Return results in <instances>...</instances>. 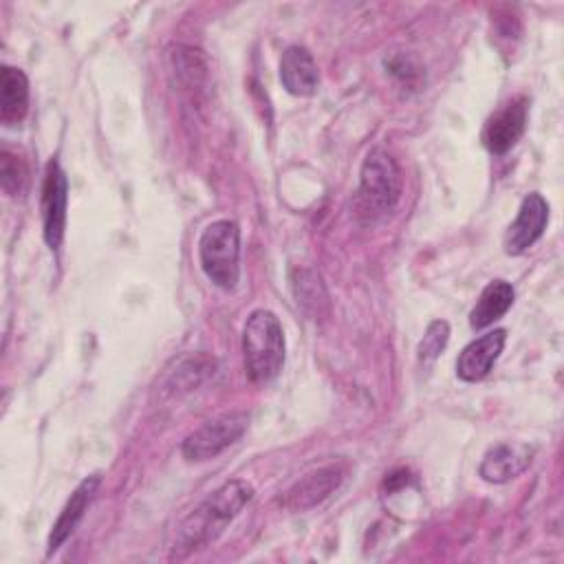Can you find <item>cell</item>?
<instances>
[{
    "label": "cell",
    "instance_id": "cell-3",
    "mask_svg": "<svg viewBox=\"0 0 564 564\" xmlns=\"http://www.w3.org/2000/svg\"><path fill=\"white\" fill-rule=\"evenodd\" d=\"M198 258L207 280L231 291L240 280V227L229 218L209 223L198 240Z\"/></svg>",
    "mask_w": 564,
    "mask_h": 564
},
{
    "label": "cell",
    "instance_id": "cell-6",
    "mask_svg": "<svg viewBox=\"0 0 564 564\" xmlns=\"http://www.w3.org/2000/svg\"><path fill=\"white\" fill-rule=\"evenodd\" d=\"M68 209V178L62 165L51 159L46 163L42 183V234L46 245L55 251L64 240Z\"/></svg>",
    "mask_w": 564,
    "mask_h": 564
},
{
    "label": "cell",
    "instance_id": "cell-13",
    "mask_svg": "<svg viewBox=\"0 0 564 564\" xmlns=\"http://www.w3.org/2000/svg\"><path fill=\"white\" fill-rule=\"evenodd\" d=\"M99 482H101V478L95 474V476L84 478V480L75 487V491L70 494V498L66 500L64 509L59 511L57 520L53 522V529H51V533H48L46 555H53V553L68 540V535L75 531V527H77L79 520L84 518V513H86L90 500L95 498Z\"/></svg>",
    "mask_w": 564,
    "mask_h": 564
},
{
    "label": "cell",
    "instance_id": "cell-15",
    "mask_svg": "<svg viewBox=\"0 0 564 564\" xmlns=\"http://www.w3.org/2000/svg\"><path fill=\"white\" fill-rule=\"evenodd\" d=\"M516 291L507 280H491L478 295L471 313H469V326L474 330L491 326L496 319H500L513 304Z\"/></svg>",
    "mask_w": 564,
    "mask_h": 564
},
{
    "label": "cell",
    "instance_id": "cell-14",
    "mask_svg": "<svg viewBox=\"0 0 564 564\" xmlns=\"http://www.w3.org/2000/svg\"><path fill=\"white\" fill-rule=\"evenodd\" d=\"M29 110V79L15 66H2L0 73V121L15 126Z\"/></svg>",
    "mask_w": 564,
    "mask_h": 564
},
{
    "label": "cell",
    "instance_id": "cell-8",
    "mask_svg": "<svg viewBox=\"0 0 564 564\" xmlns=\"http://www.w3.org/2000/svg\"><path fill=\"white\" fill-rule=\"evenodd\" d=\"M529 117V101L524 97H516L507 101L500 110H496L485 128H482V143L491 154L509 152L518 139L524 134Z\"/></svg>",
    "mask_w": 564,
    "mask_h": 564
},
{
    "label": "cell",
    "instance_id": "cell-19",
    "mask_svg": "<svg viewBox=\"0 0 564 564\" xmlns=\"http://www.w3.org/2000/svg\"><path fill=\"white\" fill-rule=\"evenodd\" d=\"M26 178H29V170H26L24 161L15 152H11L9 148H2V152H0V183H2V189L9 196H18L24 189Z\"/></svg>",
    "mask_w": 564,
    "mask_h": 564
},
{
    "label": "cell",
    "instance_id": "cell-1",
    "mask_svg": "<svg viewBox=\"0 0 564 564\" xmlns=\"http://www.w3.org/2000/svg\"><path fill=\"white\" fill-rule=\"evenodd\" d=\"M251 498L253 487L247 480L234 478L223 482L178 524L172 544V557H185L216 540L220 531L245 509V505H249Z\"/></svg>",
    "mask_w": 564,
    "mask_h": 564
},
{
    "label": "cell",
    "instance_id": "cell-17",
    "mask_svg": "<svg viewBox=\"0 0 564 564\" xmlns=\"http://www.w3.org/2000/svg\"><path fill=\"white\" fill-rule=\"evenodd\" d=\"M447 341H449V324L445 319L430 322L419 341V348H416L419 364H423V366L434 364L441 357V352L445 350Z\"/></svg>",
    "mask_w": 564,
    "mask_h": 564
},
{
    "label": "cell",
    "instance_id": "cell-7",
    "mask_svg": "<svg viewBox=\"0 0 564 564\" xmlns=\"http://www.w3.org/2000/svg\"><path fill=\"white\" fill-rule=\"evenodd\" d=\"M549 225V203L542 194L533 192L522 198L516 218L505 231L502 247L509 256H520L533 247Z\"/></svg>",
    "mask_w": 564,
    "mask_h": 564
},
{
    "label": "cell",
    "instance_id": "cell-16",
    "mask_svg": "<svg viewBox=\"0 0 564 564\" xmlns=\"http://www.w3.org/2000/svg\"><path fill=\"white\" fill-rule=\"evenodd\" d=\"M291 289L293 297L297 302V308H302L311 319H317L326 315L328 311V293L324 289V282L317 271L302 267L291 273Z\"/></svg>",
    "mask_w": 564,
    "mask_h": 564
},
{
    "label": "cell",
    "instance_id": "cell-2",
    "mask_svg": "<svg viewBox=\"0 0 564 564\" xmlns=\"http://www.w3.org/2000/svg\"><path fill=\"white\" fill-rule=\"evenodd\" d=\"M284 330L278 315L269 308L249 313L242 326V357L247 377L253 383L273 381L284 366Z\"/></svg>",
    "mask_w": 564,
    "mask_h": 564
},
{
    "label": "cell",
    "instance_id": "cell-10",
    "mask_svg": "<svg viewBox=\"0 0 564 564\" xmlns=\"http://www.w3.org/2000/svg\"><path fill=\"white\" fill-rule=\"evenodd\" d=\"M505 341H507L505 328H494V330L476 337L474 341H469L456 359L458 379H463L467 383H476V381L485 379L489 375L491 366L498 361V357L505 348Z\"/></svg>",
    "mask_w": 564,
    "mask_h": 564
},
{
    "label": "cell",
    "instance_id": "cell-18",
    "mask_svg": "<svg viewBox=\"0 0 564 564\" xmlns=\"http://www.w3.org/2000/svg\"><path fill=\"white\" fill-rule=\"evenodd\" d=\"M172 64L178 77L192 86H198L207 75L205 55L192 46H176V51L172 53Z\"/></svg>",
    "mask_w": 564,
    "mask_h": 564
},
{
    "label": "cell",
    "instance_id": "cell-11",
    "mask_svg": "<svg viewBox=\"0 0 564 564\" xmlns=\"http://www.w3.org/2000/svg\"><path fill=\"white\" fill-rule=\"evenodd\" d=\"M531 458L533 447H529L527 443H500L485 452L478 465V474L487 482L502 485L520 476L531 465Z\"/></svg>",
    "mask_w": 564,
    "mask_h": 564
},
{
    "label": "cell",
    "instance_id": "cell-12",
    "mask_svg": "<svg viewBox=\"0 0 564 564\" xmlns=\"http://www.w3.org/2000/svg\"><path fill=\"white\" fill-rule=\"evenodd\" d=\"M280 82L289 95L311 97L319 86L317 64L306 46L291 44L280 57Z\"/></svg>",
    "mask_w": 564,
    "mask_h": 564
},
{
    "label": "cell",
    "instance_id": "cell-9",
    "mask_svg": "<svg viewBox=\"0 0 564 564\" xmlns=\"http://www.w3.org/2000/svg\"><path fill=\"white\" fill-rule=\"evenodd\" d=\"M344 471L337 465H324L308 474H304L300 480H295L286 494H284V507L291 511H308L324 502L339 485H341Z\"/></svg>",
    "mask_w": 564,
    "mask_h": 564
},
{
    "label": "cell",
    "instance_id": "cell-4",
    "mask_svg": "<svg viewBox=\"0 0 564 564\" xmlns=\"http://www.w3.org/2000/svg\"><path fill=\"white\" fill-rule=\"evenodd\" d=\"M401 187L403 178L397 161L379 148L370 150L359 172V209L370 218L388 216L401 198Z\"/></svg>",
    "mask_w": 564,
    "mask_h": 564
},
{
    "label": "cell",
    "instance_id": "cell-20",
    "mask_svg": "<svg viewBox=\"0 0 564 564\" xmlns=\"http://www.w3.org/2000/svg\"><path fill=\"white\" fill-rule=\"evenodd\" d=\"M386 68L405 86H419L423 82V68L410 53H394L386 59Z\"/></svg>",
    "mask_w": 564,
    "mask_h": 564
},
{
    "label": "cell",
    "instance_id": "cell-5",
    "mask_svg": "<svg viewBox=\"0 0 564 564\" xmlns=\"http://www.w3.org/2000/svg\"><path fill=\"white\" fill-rule=\"evenodd\" d=\"M249 427V412L231 410L205 421L189 432L181 445V454L189 463H203L216 458L229 445H234Z\"/></svg>",
    "mask_w": 564,
    "mask_h": 564
}]
</instances>
